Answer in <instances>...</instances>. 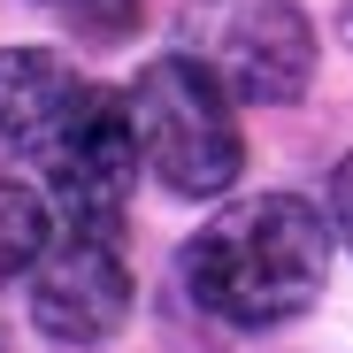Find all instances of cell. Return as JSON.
I'll return each instance as SVG.
<instances>
[{
    "label": "cell",
    "mask_w": 353,
    "mask_h": 353,
    "mask_svg": "<svg viewBox=\"0 0 353 353\" xmlns=\"http://www.w3.org/2000/svg\"><path fill=\"white\" fill-rule=\"evenodd\" d=\"M330 215H315L300 192H254L215 208L185 254H176V276H185L192 307L230 323V330H276L292 315H307L330 284Z\"/></svg>",
    "instance_id": "1"
},
{
    "label": "cell",
    "mask_w": 353,
    "mask_h": 353,
    "mask_svg": "<svg viewBox=\"0 0 353 353\" xmlns=\"http://www.w3.org/2000/svg\"><path fill=\"white\" fill-rule=\"evenodd\" d=\"M131 123H139V154L176 200H215L239 185L246 169V131H239V100L223 92L215 70H200L185 46L146 62L131 77Z\"/></svg>",
    "instance_id": "2"
},
{
    "label": "cell",
    "mask_w": 353,
    "mask_h": 353,
    "mask_svg": "<svg viewBox=\"0 0 353 353\" xmlns=\"http://www.w3.org/2000/svg\"><path fill=\"white\" fill-rule=\"evenodd\" d=\"M176 46L254 108H292L315 85V23L292 0H185Z\"/></svg>",
    "instance_id": "3"
},
{
    "label": "cell",
    "mask_w": 353,
    "mask_h": 353,
    "mask_svg": "<svg viewBox=\"0 0 353 353\" xmlns=\"http://www.w3.org/2000/svg\"><path fill=\"white\" fill-rule=\"evenodd\" d=\"M139 169H146V154H139L131 100L92 85V92H85V108L70 115L62 146L46 154V192L62 200V215H70V223H85V230H108L115 215L131 208Z\"/></svg>",
    "instance_id": "4"
},
{
    "label": "cell",
    "mask_w": 353,
    "mask_h": 353,
    "mask_svg": "<svg viewBox=\"0 0 353 353\" xmlns=\"http://www.w3.org/2000/svg\"><path fill=\"white\" fill-rule=\"evenodd\" d=\"M131 315V269L123 254L108 246V230H70L54 239L31 269V323L54 338V345H100L115 338Z\"/></svg>",
    "instance_id": "5"
},
{
    "label": "cell",
    "mask_w": 353,
    "mask_h": 353,
    "mask_svg": "<svg viewBox=\"0 0 353 353\" xmlns=\"http://www.w3.org/2000/svg\"><path fill=\"white\" fill-rule=\"evenodd\" d=\"M85 77L62 62V54H46V46H8L0 54V169L8 161H39L62 146L70 131V115L85 108Z\"/></svg>",
    "instance_id": "6"
},
{
    "label": "cell",
    "mask_w": 353,
    "mask_h": 353,
    "mask_svg": "<svg viewBox=\"0 0 353 353\" xmlns=\"http://www.w3.org/2000/svg\"><path fill=\"white\" fill-rule=\"evenodd\" d=\"M54 246V215L31 185H16V176H0V284H16L39 269V254Z\"/></svg>",
    "instance_id": "7"
},
{
    "label": "cell",
    "mask_w": 353,
    "mask_h": 353,
    "mask_svg": "<svg viewBox=\"0 0 353 353\" xmlns=\"http://www.w3.org/2000/svg\"><path fill=\"white\" fill-rule=\"evenodd\" d=\"M330 230L345 239V254H353V154L330 169Z\"/></svg>",
    "instance_id": "8"
},
{
    "label": "cell",
    "mask_w": 353,
    "mask_h": 353,
    "mask_svg": "<svg viewBox=\"0 0 353 353\" xmlns=\"http://www.w3.org/2000/svg\"><path fill=\"white\" fill-rule=\"evenodd\" d=\"M338 23H345V39H353V0H338Z\"/></svg>",
    "instance_id": "9"
}]
</instances>
